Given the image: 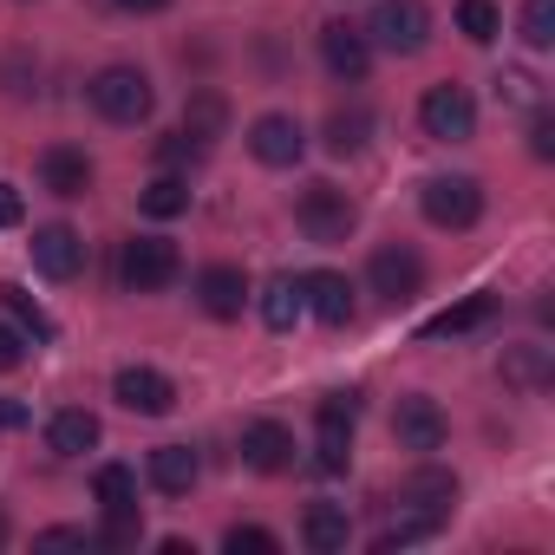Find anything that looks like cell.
<instances>
[{"label":"cell","instance_id":"6da1fadb","mask_svg":"<svg viewBox=\"0 0 555 555\" xmlns=\"http://www.w3.org/2000/svg\"><path fill=\"white\" fill-rule=\"evenodd\" d=\"M360 34H366V47H386V53L412 60V53H425V40H431V8H425V0H379L373 21H366Z\"/></svg>","mask_w":555,"mask_h":555},{"label":"cell","instance_id":"7a4b0ae2","mask_svg":"<svg viewBox=\"0 0 555 555\" xmlns=\"http://www.w3.org/2000/svg\"><path fill=\"white\" fill-rule=\"evenodd\" d=\"M86 92H92V112H99L105 125H144L151 105H157V92H151V79H144L138 66H105Z\"/></svg>","mask_w":555,"mask_h":555},{"label":"cell","instance_id":"3957f363","mask_svg":"<svg viewBox=\"0 0 555 555\" xmlns=\"http://www.w3.org/2000/svg\"><path fill=\"white\" fill-rule=\"evenodd\" d=\"M295 222H301V235H308V242L334 248V242H347V235H353L360 209H353V196H347V190H334V183H308V190L295 196Z\"/></svg>","mask_w":555,"mask_h":555},{"label":"cell","instance_id":"277c9868","mask_svg":"<svg viewBox=\"0 0 555 555\" xmlns=\"http://www.w3.org/2000/svg\"><path fill=\"white\" fill-rule=\"evenodd\" d=\"M177 242H164V235H131L125 242V255H118V282L131 288V295H157V288H170L177 282Z\"/></svg>","mask_w":555,"mask_h":555},{"label":"cell","instance_id":"5b68a950","mask_svg":"<svg viewBox=\"0 0 555 555\" xmlns=\"http://www.w3.org/2000/svg\"><path fill=\"white\" fill-rule=\"evenodd\" d=\"M418 209L431 229H470L483 216V183L477 177H431L418 190Z\"/></svg>","mask_w":555,"mask_h":555},{"label":"cell","instance_id":"8992f818","mask_svg":"<svg viewBox=\"0 0 555 555\" xmlns=\"http://www.w3.org/2000/svg\"><path fill=\"white\" fill-rule=\"evenodd\" d=\"M418 125H425L431 144H464V138L477 131V105H470L464 86H431V92L418 99Z\"/></svg>","mask_w":555,"mask_h":555},{"label":"cell","instance_id":"52a82bcc","mask_svg":"<svg viewBox=\"0 0 555 555\" xmlns=\"http://www.w3.org/2000/svg\"><path fill=\"white\" fill-rule=\"evenodd\" d=\"M366 282H373V295H386V301L399 308V301H412V295L425 288V261H418V248L386 242V248H373V261H366Z\"/></svg>","mask_w":555,"mask_h":555},{"label":"cell","instance_id":"ba28073f","mask_svg":"<svg viewBox=\"0 0 555 555\" xmlns=\"http://www.w3.org/2000/svg\"><path fill=\"white\" fill-rule=\"evenodd\" d=\"M451 503H457V477L451 470H412L405 483H399V516H412V522H425V529H438L444 516H451Z\"/></svg>","mask_w":555,"mask_h":555},{"label":"cell","instance_id":"9c48e42d","mask_svg":"<svg viewBox=\"0 0 555 555\" xmlns=\"http://www.w3.org/2000/svg\"><path fill=\"white\" fill-rule=\"evenodd\" d=\"M248 151H255V164H268V170H295L301 151H308V131H301L288 112H261V118L248 125Z\"/></svg>","mask_w":555,"mask_h":555},{"label":"cell","instance_id":"30bf717a","mask_svg":"<svg viewBox=\"0 0 555 555\" xmlns=\"http://www.w3.org/2000/svg\"><path fill=\"white\" fill-rule=\"evenodd\" d=\"M112 399H118L125 412H138V418H164V412L177 405V386H170L157 366H125V373L112 379Z\"/></svg>","mask_w":555,"mask_h":555},{"label":"cell","instance_id":"8fae6325","mask_svg":"<svg viewBox=\"0 0 555 555\" xmlns=\"http://www.w3.org/2000/svg\"><path fill=\"white\" fill-rule=\"evenodd\" d=\"M444 412H438V399H425V392H405L399 405H392V438L405 444V451H438L444 444Z\"/></svg>","mask_w":555,"mask_h":555},{"label":"cell","instance_id":"7c38bea8","mask_svg":"<svg viewBox=\"0 0 555 555\" xmlns=\"http://www.w3.org/2000/svg\"><path fill=\"white\" fill-rule=\"evenodd\" d=\"M34 268L47 274V282H73V274L86 268V242H79V229H66V222L34 229Z\"/></svg>","mask_w":555,"mask_h":555},{"label":"cell","instance_id":"4fadbf2b","mask_svg":"<svg viewBox=\"0 0 555 555\" xmlns=\"http://www.w3.org/2000/svg\"><path fill=\"white\" fill-rule=\"evenodd\" d=\"M242 457H248V470H261V477H282V470H295V431L274 425V418H255V425L242 431Z\"/></svg>","mask_w":555,"mask_h":555},{"label":"cell","instance_id":"5bb4252c","mask_svg":"<svg viewBox=\"0 0 555 555\" xmlns=\"http://www.w3.org/2000/svg\"><path fill=\"white\" fill-rule=\"evenodd\" d=\"M196 301H203V314H209V321H235V314L248 308V274H242V268H229V261L203 268V274H196Z\"/></svg>","mask_w":555,"mask_h":555},{"label":"cell","instance_id":"9a60e30c","mask_svg":"<svg viewBox=\"0 0 555 555\" xmlns=\"http://www.w3.org/2000/svg\"><path fill=\"white\" fill-rule=\"evenodd\" d=\"M301 308L314 321H327V327H347L353 321V282H347V274H334V268L301 274Z\"/></svg>","mask_w":555,"mask_h":555},{"label":"cell","instance_id":"2e32d148","mask_svg":"<svg viewBox=\"0 0 555 555\" xmlns=\"http://www.w3.org/2000/svg\"><path fill=\"white\" fill-rule=\"evenodd\" d=\"M321 60H327V73H334V79L360 86V79H366V66H373V47H366V34H360V27L334 21V27H321Z\"/></svg>","mask_w":555,"mask_h":555},{"label":"cell","instance_id":"e0dca14e","mask_svg":"<svg viewBox=\"0 0 555 555\" xmlns=\"http://www.w3.org/2000/svg\"><path fill=\"white\" fill-rule=\"evenodd\" d=\"M40 183L53 196H86L92 190V157L73 151V144H53V151H40Z\"/></svg>","mask_w":555,"mask_h":555},{"label":"cell","instance_id":"ac0fdd59","mask_svg":"<svg viewBox=\"0 0 555 555\" xmlns=\"http://www.w3.org/2000/svg\"><path fill=\"white\" fill-rule=\"evenodd\" d=\"M301 542H308L314 555H340V548L353 542V516H347V503H308V516H301Z\"/></svg>","mask_w":555,"mask_h":555},{"label":"cell","instance_id":"d6986e66","mask_svg":"<svg viewBox=\"0 0 555 555\" xmlns=\"http://www.w3.org/2000/svg\"><path fill=\"white\" fill-rule=\"evenodd\" d=\"M196 477H203V464H196L190 444H157V451H151V483H157L164 496H190Z\"/></svg>","mask_w":555,"mask_h":555},{"label":"cell","instance_id":"ffe728a7","mask_svg":"<svg viewBox=\"0 0 555 555\" xmlns=\"http://www.w3.org/2000/svg\"><path fill=\"white\" fill-rule=\"evenodd\" d=\"M47 444H53L60 457H86V451L99 444V418H92L86 405H66V412H53V425H47Z\"/></svg>","mask_w":555,"mask_h":555},{"label":"cell","instance_id":"44dd1931","mask_svg":"<svg viewBox=\"0 0 555 555\" xmlns=\"http://www.w3.org/2000/svg\"><path fill=\"white\" fill-rule=\"evenodd\" d=\"M490 314H496V295H464L457 308L431 314V321H425L418 334H425V340H451V334H470V327H483Z\"/></svg>","mask_w":555,"mask_h":555},{"label":"cell","instance_id":"7402d4cb","mask_svg":"<svg viewBox=\"0 0 555 555\" xmlns=\"http://www.w3.org/2000/svg\"><path fill=\"white\" fill-rule=\"evenodd\" d=\"M92 490H99L105 516H138V477H131V464H99Z\"/></svg>","mask_w":555,"mask_h":555},{"label":"cell","instance_id":"603a6c76","mask_svg":"<svg viewBox=\"0 0 555 555\" xmlns=\"http://www.w3.org/2000/svg\"><path fill=\"white\" fill-rule=\"evenodd\" d=\"M0 308L14 314V327H21L27 340H53V334H60V327H53V314H47V308H40V301H34L27 288H14V282L0 288Z\"/></svg>","mask_w":555,"mask_h":555},{"label":"cell","instance_id":"cb8c5ba5","mask_svg":"<svg viewBox=\"0 0 555 555\" xmlns=\"http://www.w3.org/2000/svg\"><path fill=\"white\" fill-rule=\"evenodd\" d=\"M503 386L542 392V386H548V353H542V347H509V353H503Z\"/></svg>","mask_w":555,"mask_h":555},{"label":"cell","instance_id":"d4e9b609","mask_svg":"<svg viewBox=\"0 0 555 555\" xmlns=\"http://www.w3.org/2000/svg\"><path fill=\"white\" fill-rule=\"evenodd\" d=\"M261 321H268L274 334H288V327L301 321V282H268V288H261Z\"/></svg>","mask_w":555,"mask_h":555},{"label":"cell","instance_id":"484cf974","mask_svg":"<svg viewBox=\"0 0 555 555\" xmlns=\"http://www.w3.org/2000/svg\"><path fill=\"white\" fill-rule=\"evenodd\" d=\"M314 425H321V438H353V425H360V392H327V399L314 405Z\"/></svg>","mask_w":555,"mask_h":555},{"label":"cell","instance_id":"4316f807","mask_svg":"<svg viewBox=\"0 0 555 555\" xmlns=\"http://www.w3.org/2000/svg\"><path fill=\"white\" fill-rule=\"evenodd\" d=\"M222 125H229V105H222V92H196V99H190V118H183V131H190L196 144H209V138H222Z\"/></svg>","mask_w":555,"mask_h":555},{"label":"cell","instance_id":"83f0119b","mask_svg":"<svg viewBox=\"0 0 555 555\" xmlns=\"http://www.w3.org/2000/svg\"><path fill=\"white\" fill-rule=\"evenodd\" d=\"M366 131H373V118H366L360 105H347V112L327 118V151H334V157H353V151L366 144Z\"/></svg>","mask_w":555,"mask_h":555},{"label":"cell","instance_id":"f1b7e54d","mask_svg":"<svg viewBox=\"0 0 555 555\" xmlns=\"http://www.w3.org/2000/svg\"><path fill=\"white\" fill-rule=\"evenodd\" d=\"M138 203H144V216H157V222H170V216H183V209H190V183L164 170V177H157V183H151V190H144Z\"/></svg>","mask_w":555,"mask_h":555},{"label":"cell","instance_id":"f546056e","mask_svg":"<svg viewBox=\"0 0 555 555\" xmlns=\"http://www.w3.org/2000/svg\"><path fill=\"white\" fill-rule=\"evenodd\" d=\"M457 27H464V40L490 47V40L503 34V14H496V0H457Z\"/></svg>","mask_w":555,"mask_h":555},{"label":"cell","instance_id":"4dcf8cb0","mask_svg":"<svg viewBox=\"0 0 555 555\" xmlns=\"http://www.w3.org/2000/svg\"><path fill=\"white\" fill-rule=\"evenodd\" d=\"M522 47L529 53L555 47V0H522Z\"/></svg>","mask_w":555,"mask_h":555},{"label":"cell","instance_id":"1f68e13d","mask_svg":"<svg viewBox=\"0 0 555 555\" xmlns=\"http://www.w3.org/2000/svg\"><path fill=\"white\" fill-rule=\"evenodd\" d=\"M222 548H229V555H282V542H274L268 529H255V522H235V529L222 535Z\"/></svg>","mask_w":555,"mask_h":555},{"label":"cell","instance_id":"d6a6232c","mask_svg":"<svg viewBox=\"0 0 555 555\" xmlns=\"http://www.w3.org/2000/svg\"><path fill=\"white\" fill-rule=\"evenodd\" d=\"M203 151H209V144H196V138H190V131H170V138H164V144H157V157H164V164H170V170H177V164H196V157H203Z\"/></svg>","mask_w":555,"mask_h":555},{"label":"cell","instance_id":"836d02e7","mask_svg":"<svg viewBox=\"0 0 555 555\" xmlns=\"http://www.w3.org/2000/svg\"><path fill=\"white\" fill-rule=\"evenodd\" d=\"M347 444H353V438H321V444H314V470H327V477H340V470H347V457H353Z\"/></svg>","mask_w":555,"mask_h":555},{"label":"cell","instance_id":"e575fe53","mask_svg":"<svg viewBox=\"0 0 555 555\" xmlns=\"http://www.w3.org/2000/svg\"><path fill=\"white\" fill-rule=\"evenodd\" d=\"M27 360V334L21 327H8V321H0V373H14Z\"/></svg>","mask_w":555,"mask_h":555},{"label":"cell","instance_id":"d590c367","mask_svg":"<svg viewBox=\"0 0 555 555\" xmlns=\"http://www.w3.org/2000/svg\"><path fill=\"white\" fill-rule=\"evenodd\" d=\"M40 548H99V535H86V529H40Z\"/></svg>","mask_w":555,"mask_h":555},{"label":"cell","instance_id":"8d00e7d4","mask_svg":"<svg viewBox=\"0 0 555 555\" xmlns=\"http://www.w3.org/2000/svg\"><path fill=\"white\" fill-rule=\"evenodd\" d=\"M529 151H535V157H555V118H548V112H535V125H529Z\"/></svg>","mask_w":555,"mask_h":555},{"label":"cell","instance_id":"74e56055","mask_svg":"<svg viewBox=\"0 0 555 555\" xmlns=\"http://www.w3.org/2000/svg\"><path fill=\"white\" fill-rule=\"evenodd\" d=\"M21 216H27V203H21V190H14V183H0V229H14Z\"/></svg>","mask_w":555,"mask_h":555},{"label":"cell","instance_id":"f35d334b","mask_svg":"<svg viewBox=\"0 0 555 555\" xmlns=\"http://www.w3.org/2000/svg\"><path fill=\"white\" fill-rule=\"evenodd\" d=\"M27 425V405L21 399H0V431H21Z\"/></svg>","mask_w":555,"mask_h":555},{"label":"cell","instance_id":"ab89813d","mask_svg":"<svg viewBox=\"0 0 555 555\" xmlns=\"http://www.w3.org/2000/svg\"><path fill=\"white\" fill-rule=\"evenodd\" d=\"M112 8H125V14H157V8H170V0H112Z\"/></svg>","mask_w":555,"mask_h":555},{"label":"cell","instance_id":"60d3db41","mask_svg":"<svg viewBox=\"0 0 555 555\" xmlns=\"http://www.w3.org/2000/svg\"><path fill=\"white\" fill-rule=\"evenodd\" d=\"M0 542H8V516H0Z\"/></svg>","mask_w":555,"mask_h":555}]
</instances>
